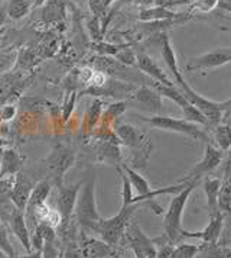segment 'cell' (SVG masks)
<instances>
[{
	"mask_svg": "<svg viewBox=\"0 0 231 258\" xmlns=\"http://www.w3.org/2000/svg\"><path fill=\"white\" fill-rule=\"evenodd\" d=\"M41 8V21L48 26L62 22L67 16V8L64 0H46Z\"/></svg>",
	"mask_w": 231,
	"mask_h": 258,
	"instance_id": "44dd1931",
	"label": "cell"
},
{
	"mask_svg": "<svg viewBox=\"0 0 231 258\" xmlns=\"http://www.w3.org/2000/svg\"><path fill=\"white\" fill-rule=\"evenodd\" d=\"M0 254H5L8 257L15 258V249L12 246L9 235H8L6 223L2 222V219H0Z\"/></svg>",
	"mask_w": 231,
	"mask_h": 258,
	"instance_id": "f546056e",
	"label": "cell"
},
{
	"mask_svg": "<svg viewBox=\"0 0 231 258\" xmlns=\"http://www.w3.org/2000/svg\"><path fill=\"white\" fill-rule=\"evenodd\" d=\"M114 135L120 144H123L127 148H138L146 140H143V135L139 132L138 128H135L130 123H119L116 125Z\"/></svg>",
	"mask_w": 231,
	"mask_h": 258,
	"instance_id": "7402d4cb",
	"label": "cell"
},
{
	"mask_svg": "<svg viewBox=\"0 0 231 258\" xmlns=\"http://www.w3.org/2000/svg\"><path fill=\"white\" fill-rule=\"evenodd\" d=\"M222 161V151L218 150L215 145H212L211 142L205 144V150H204V157L201 158V161L186 174V177L182 178V181H194L198 183L199 178L205 177L207 174H211Z\"/></svg>",
	"mask_w": 231,
	"mask_h": 258,
	"instance_id": "9c48e42d",
	"label": "cell"
},
{
	"mask_svg": "<svg viewBox=\"0 0 231 258\" xmlns=\"http://www.w3.org/2000/svg\"><path fill=\"white\" fill-rule=\"evenodd\" d=\"M77 90H72V92H68L65 100H64V106H62V120L67 122L72 112H74V107H75V103H77Z\"/></svg>",
	"mask_w": 231,
	"mask_h": 258,
	"instance_id": "e575fe53",
	"label": "cell"
},
{
	"mask_svg": "<svg viewBox=\"0 0 231 258\" xmlns=\"http://www.w3.org/2000/svg\"><path fill=\"white\" fill-rule=\"evenodd\" d=\"M136 258H140V257H136Z\"/></svg>",
	"mask_w": 231,
	"mask_h": 258,
	"instance_id": "816d5d0a",
	"label": "cell"
},
{
	"mask_svg": "<svg viewBox=\"0 0 231 258\" xmlns=\"http://www.w3.org/2000/svg\"><path fill=\"white\" fill-rule=\"evenodd\" d=\"M16 113H18V109L13 105H3L0 106V120L2 122H9L13 117H16Z\"/></svg>",
	"mask_w": 231,
	"mask_h": 258,
	"instance_id": "f35d334b",
	"label": "cell"
},
{
	"mask_svg": "<svg viewBox=\"0 0 231 258\" xmlns=\"http://www.w3.org/2000/svg\"><path fill=\"white\" fill-rule=\"evenodd\" d=\"M136 66L143 74L149 76L152 82L159 83V84H163V86H175V83L171 82V79L159 67V64L150 55H148L146 52H138L136 54Z\"/></svg>",
	"mask_w": 231,
	"mask_h": 258,
	"instance_id": "9a60e30c",
	"label": "cell"
},
{
	"mask_svg": "<svg viewBox=\"0 0 231 258\" xmlns=\"http://www.w3.org/2000/svg\"><path fill=\"white\" fill-rule=\"evenodd\" d=\"M46 173L55 187H61L64 183V177L68 173V170L75 163V154L68 147L58 145L46 158Z\"/></svg>",
	"mask_w": 231,
	"mask_h": 258,
	"instance_id": "5b68a950",
	"label": "cell"
},
{
	"mask_svg": "<svg viewBox=\"0 0 231 258\" xmlns=\"http://www.w3.org/2000/svg\"><path fill=\"white\" fill-rule=\"evenodd\" d=\"M194 0H156L155 5L156 6H162V8H166V9H171L173 6H178V5H188V3H192Z\"/></svg>",
	"mask_w": 231,
	"mask_h": 258,
	"instance_id": "ab89813d",
	"label": "cell"
},
{
	"mask_svg": "<svg viewBox=\"0 0 231 258\" xmlns=\"http://www.w3.org/2000/svg\"><path fill=\"white\" fill-rule=\"evenodd\" d=\"M126 102H123V100H119V102H116V103H111V105L107 107V110L104 112V115L101 116V120L107 122V120L117 119V117L122 116V115L126 112Z\"/></svg>",
	"mask_w": 231,
	"mask_h": 258,
	"instance_id": "d6a6232c",
	"label": "cell"
},
{
	"mask_svg": "<svg viewBox=\"0 0 231 258\" xmlns=\"http://www.w3.org/2000/svg\"><path fill=\"white\" fill-rule=\"evenodd\" d=\"M25 83L26 79L21 70H12L0 76V106L6 105L15 94L21 93Z\"/></svg>",
	"mask_w": 231,
	"mask_h": 258,
	"instance_id": "8fae6325",
	"label": "cell"
},
{
	"mask_svg": "<svg viewBox=\"0 0 231 258\" xmlns=\"http://www.w3.org/2000/svg\"><path fill=\"white\" fill-rule=\"evenodd\" d=\"M116 58L119 62H122V64H125L127 67H133V66H136V54H135V51L132 49V48L129 47H123L117 54H116Z\"/></svg>",
	"mask_w": 231,
	"mask_h": 258,
	"instance_id": "d590c367",
	"label": "cell"
},
{
	"mask_svg": "<svg viewBox=\"0 0 231 258\" xmlns=\"http://www.w3.org/2000/svg\"><path fill=\"white\" fill-rule=\"evenodd\" d=\"M199 251V245L194 244H179L173 248L171 258H195Z\"/></svg>",
	"mask_w": 231,
	"mask_h": 258,
	"instance_id": "4dcf8cb0",
	"label": "cell"
},
{
	"mask_svg": "<svg viewBox=\"0 0 231 258\" xmlns=\"http://www.w3.org/2000/svg\"><path fill=\"white\" fill-rule=\"evenodd\" d=\"M32 188H34V186H32L31 180H28L22 173L13 177L11 190H9V199L13 203V206L25 212Z\"/></svg>",
	"mask_w": 231,
	"mask_h": 258,
	"instance_id": "5bb4252c",
	"label": "cell"
},
{
	"mask_svg": "<svg viewBox=\"0 0 231 258\" xmlns=\"http://www.w3.org/2000/svg\"><path fill=\"white\" fill-rule=\"evenodd\" d=\"M100 18L97 16H90L88 21H87V29H88V34H90V38H91L92 42H100L103 41V29L100 26Z\"/></svg>",
	"mask_w": 231,
	"mask_h": 258,
	"instance_id": "1f68e13d",
	"label": "cell"
},
{
	"mask_svg": "<svg viewBox=\"0 0 231 258\" xmlns=\"http://www.w3.org/2000/svg\"><path fill=\"white\" fill-rule=\"evenodd\" d=\"M122 45H114V44H108V42H92V49L98 54V55H104V57H116V54L122 49Z\"/></svg>",
	"mask_w": 231,
	"mask_h": 258,
	"instance_id": "836d02e7",
	"label": "cell"
},
{
	"mask_svg": "<svg viewBox=\"0 0 231 258\" xmlns=\"http://www.w3.org/2000/svg\"><path fill=\"white\" fill-rule=\"evenodd\" d=\"M196 183L189 181L179 193L173 195L172 200L168 206V209L165 212L163 216V235L168 238V241L176 245L179 244L182 239H185V229L182 228V216L188 199L191 196V193L194 191Z\"/></svg>",
	"mask_w": 231,
	"mask_h": 258,
	"instance_id": "6da1fadb",
	"label": "cell"
},
{
	"mask_svg": "<svg viewBox=\"0 0 231 258\" xmlns=\"http://www.w3.org/2000/svg\"><path fill=\"white\" fill-rule=\"evenodd\" d=\"M218 209L224 213H231V174L221 183L218 195Z\"/></svg>",
	"mask_w": 231,
	"mask_h": 258,
	"instance_id": "484cf974",
	"label": "cell"
},
{
	"mask_svg": "<svg viewBox=\"0 0 231 258\" xmlns=\"http://www.w3.org/2000/svg\"><path fill=\"white\" fill-rule=\"evenodd\" d=\"M221 180L215 177H207L204 180V193L207 198L208 215L214 216L215 213H218V195L219 188H221Z\"/></svg>",
	"mask_w": 231,
	"mask_h": 258,
	"instance_id": "603a6c76",
	"label": "cell"
},
{
	"mask_svg": "<svg viewBox=\"0 0 231 258\" xmlns=\"http://www.w3.org/2000/svg\"><path fill=\"white\" fill-rule=\"evenodd\" d=\"M0 258H11V257H8V255H5V254H0Z\"/></svg>",
	"mask_w": 231,
	"mask_h": 258,
	"instance_id": "7dc6e473",
	"label": "cell"
},
{
	"mask_svg": "<svg viewBox=\"0 0 231 258\" xmlns=\"http://www.w3.org/2000/svg\"><path fill=\"white\" fill-rule=\"evenodd\" d=\"M186 21L188 18L181 16L179 13L173 12L171 9L162 8V6H150V8H142L139 12V21L145 24H156V22H171V21Z\"/></svg>",
	"mask_w": 231,
	"mask_h": 258,
	"instance_id": "ac0fdd59",
	"label": "cell"
},
{
	"mask_svg": "<svg viewBox=\"0 0 231 258\" xmlns=\"http://www.w3.org/2000/svg\"><path fill=\"white\" fill-rule=\"evenodd\" d=\"M51 190H52V184H51L49 180H42V181H38L35 184L32 191H31V196L28 199L26 209H25V219H26V222L28 221L32 222V216H34L35 211L45 205L49 195H51Z\"/></svg>",
	"mask_w": 231,
	"mask_h": 258,
	"instance_id": "2e32d148",
	"label": "cell"
},
{
	"mask_svg": "<svg viewBox=\"0 0 231 258\" xmlns=\"http://www.w3.org/2000/svg\"><path fill=\"white\" fill-rule=\"evenodd\" d=\"M224 215L218 212L214 216H209V222L208 225L199 232H188L185 231V238H196L201 239L202 244H217L219 239V235L222 232V226H224Z\"/></svg>",
	"mask_w": 231,
	"mask_h": 258,
	"instance_id": "e0dca14e",
	"label": "cell"
},
{
	"mask_svg": "<svg viewBox=\"0 0 231 258\" xmlns=\"http://www.w3.org/2000/svg\"><path fill=\"white\" fill-rule=\"evenodd\" d=\"M8 18H9V16H8V3H3V5L0 6V28L6 24Z\"/></svg>",
	"mask_w": 231,
	"mask_h": 258,
	"instance_id": "60d3db41",
	"label": "cell"
},
{
	"mask_svg": "<svg viewBox=\"0 0 231 258\" xmlns=\"http://www.w3.org/2000/svg\"><path fill=\"white\" fill-rule=\"evenodd\" d=\"M6 3H8V16L12 21H19L31 12L35 0H8Z\"/></svg>",
	"mask_w": 231,
	"mask_h": 258,
	"instance_id": "d4e9b609",
	"label": "cell"
},
{
	"mask_svg": "<svg viewBox=\"0 0 231 258\" xmlns=\"http://www.w3.org/2000/svg\"><path fill=\"white\" fill-rule=\"evenodd\" d=\"M217 8L231 15V0H218V6Z\"/></svg>",
	"mask_w": 231,
	"mask_h": 258,
	"instance_id": "b9f144b4",
	"label": "cell"
},
{
	"mask_svg": "<svg viewBox=\"0 0 231 258\" xmlns=\"http://www.w3.org/2000/svg\"><path fill=\"white\" fill-rule=\"evenodd\" d=\"M81 184H82V181L77 183V184H71V186L62 184L61 187H58L57 211L59 212V215L62 218L61 225H67L74 218V209H75V203H77Z\"/></svg>",
	"mask_w": 231,
	"mask_h": 258,
	"instance_id": "30bf717a",
	"label": "cell"
},
{
	"mask_svg": "<svg viewBox=\"0 0 231 258\" xmlns=\"http://www.w3.org/2000/svg\"><path fill=\"white\" fill-rule=\"evenodd\" d=\"M225 113H231V99L225 100Z\"/></svg>",
	"mask_w": 231,
	"mask_h": 258,
	"instance_id": "f6af8a7d",
	"label": "cell"
},
{
	"mask_svg": "<svg viewBox=\"0 0 231 258\" xmlns=\"http://www.w3.org/2000/svg\"><path fill=\"white\" fill-rule=\"evenodd\" d=\"M74 218L81 229L84 231H95L97 223L100 222L101 215L97 208L95 199V176L90 174V177L82 181L78 198L74 209Z\"/></svg>",
	"mask_w": 231,
	"mask_h": 258,
	"instance_id": "7a4b0ae2",
	"label": "cell"
},
{
	"mask_svg": "<svg viewBox=\"0 0 231 258\" xmlns=\"http://www.w3.org/2000/svg\"><path fill=\"white\" fill-rule=\"evenodd\" d=\"M218 6V0H194L191 12L208 13L212 12Z\"/></svg>",
	"mask_w": 231,
	"mask_h": 258,
	"instance_id": "8d00e7d4",
	"label": "cell"
},
{
	"mask_svg": "<svg viewBox=\"0 0 231 258\" xmlns=\"http://www.w3.org/2000/svg\"><path fill=\"white\" fill-rule=\"evenodd\" d=\"M23 165V157L13 148L2 151L0 161V178H13L21 173Z\"/></svg>",
	"mask_w": 231,
	"mask_h": 258,
	"instance_id": "d6986e66",
	"label": "cell"
},
{
	"mask_svg": "<svg viewBox=\"0 0 231 258\" xmlns=\"http://www.w3.org/2000/svg\"><path fill=\"white\" fill-rule=\"evenodd\" d=\"M132 99L146 112H149L152 115H161L162 109H163L162 96L152 86L142 84L140 87L135 89V92L132 93Z\"/></svg>",
	"mask_w": 231,
	"mask_h": 258,
	"instance_id": "7c38bea8",
	"label": "cell"
},
{
	"mask_svg": "<svg viewBox=\"0 0 231 258\" xmlns=\"http://www.w3.org/2000/svg\"><path fill=\"white\" fill-rule=\"evenodd\" d=\"M78 2H82V0H78Z\"/></svg>",
	"mask_w": 231,
	"mask_h": 258,
	"instance_id": "f907efd6",
	"label": "cell"
},
{
	"mask_svg": "<svg viewBox=\"0 0 231 258\" xmlns=\"http://www.w3.org/2000/svg\"><path fill=\"white\" fill-rule=\"evenodd\" d=\"M81 258H110L114 254V246L108 245L103 239L88 238L80 246Z\"/></svg>",
	"mask_w": 231,
	"mask_h": 258,
	"instance_id": "ffe728a7",
	"label": "cell"
},
{
	"mask_svg": "<svg viewBox=\"0 0 231 258\" xmlns=\"http://www.w3.org/2000/svg\"><path fill=\"white\" fill-rule=\"evenodd\" d=\"M57 258H64V254H62V252H61V254H59V255H58Z\"/></svg>",
	"mask_w": 231,
	"mask_h": 258,
	"instance_id": "c3c4849f",
	"label": "cell"
},
{
	"mask_svg": "<svg viewBox=\"0 0 231 258\" xmlns=\"http://www.w3.org/2000/svg\"><path fill=\"white\" fill-rule=\"evenodd\" d=\"M0 161H2V150H0Z\"/></svg>",
	"mask_w": 231,
	"mask_h": 258,
	"instance_id": "681fc988",
	"label": "cell"
},
{
	"mask_svg": "<svg viewBox=\"0 0 231 258\" xmlns=\"http://www.w3.org/2000/svg\"><path fill=\"white\" fill-rule=\"evenodd\" d=\"M103 106L104 102L101 99H94L91 102V105L88 106L85 116H84V129L85 131H92L97 126V123L101 120L103 116Z\"/></svg>",
	"mask_w": 231,
	"mask_h": 258,
	"instance_id": "cb8c5ba5",
	"label": "cell"
},
{
	"mask_svg": "<svg viewBox=\"0 0 231 258\" xmlns=\"http://www.w3.org/2000/svg\"><path fill=\"white\" fill-rule=\"evenodd\" d=\"M18 54H19V51H16V49L0 51V76L15 70L16 61H18Z\"/></svg>",
	"mask_w": 231,
	"mask_h": 258,
	"instance_id": "83f0119b",
	"label": "cell"
},
{
	"mask_svg": "<svg viewBox=\"0 0 231 258\" xmlns=\"http://www.w3.org/2000/svg\"><path fill=\"white\" fill-rule=\"evenodd\" d=\"M123 239L126 241L127 245L130 246V249L133 251L135 257H156V244H155V241L150 239L149 236L145 234V231L140 228V225L136 221L132 219L130 223L127 225Z\"/></svg>",
	"mask_w": 231,
	"mask_h": 258,
	"instance_id": "8992f818",
	"label": "cell"
},
{
	"mask_svg": "<svg viewBox=\"0 0 231 258\" xmlns=\"http://www.w3.org/2000/svg\"><path fill=\"white\" fill-rule=\"evenodd\" d=\"M155 2L156 0H136V3H138L139 6H142V8H150V6L155 5Z\"/></svg>",
	"mask_w": 231,
	"mask_h": 258,
	"instance_id": "7bdbcfd3",
	"label": "cell"
},
{
	"mask_svg": "<svg viewBox=\"0 0 231 258\" xmlns=\"http://www.w3.org/2000/svg\"><path fill=\"white\" fill-rule=\"evenodd\" d=\"M8 225H9V229L11 232L16 238L18 241L21 242L25 248V251L29 254L32 252V246H31V229L28 226V222L25 219V212L18 209V208H13L11 216L8 219Z\"/></svg>",
	"mask_w": 231,
	"mask_h": 258,
	"instance_id": "4fadbf2b",
	"label": "cell"
},
{
	"mask_svg": "<svg viewBox=\"0 0 231 258\" xmlns=\"http://www.w3.org/2000/svg\"><path fill=\"white\" fill-rule=\"evenodd\" d=\"M119 173H120V178H122V206H127V205H133L132 200L135 198L133 195V187L132 183L126 176V173L122 170V167H119Z\"/></svg>",
	"mask_w": 231,
	"mask_h": 258,
	"instance_id": "f1b7e54d",
	"label": "cell"
},
{
	"mask_svg": "<svg viewBox=\"0 0 231 258\" xmlns=\"http://www.w3.org/2000/svg\"><path fill=\"white\" fill-rule=\"evenodd\" d=\"M138 205H127L122 206L120 211L116 213L114 216L107 218V219H100V222L95 226V234L100 235V238L104 242H107L108 245L116 246L120 244V241H123L125 231H126L127 225L133 219V215L136 211Z\"/></svg>",
	"mask_w": 231,
	"mask_h": 258,
	"instance_id": "277c9868",
	"label": "cell"
},
{
	"mask_svg": "<svg viewBox=\"0 0 231 258\" xmlns=\"http://www.w3.org/2000/svg\"><path fill=\"white\" fill-rule=\"evenodd\" d=\"M231 62V48H214L211 51H207L201 55H196L189 58L185 64V70L189 73L196 71H209L219 69L222 66H227Z\"/></svg>",
	"mask_w": 231,
	"mask_h": 258,
	"instance_id": "52a82bcc",
	"label": "cell"
},
{
	"mask_svg": "<svg viewBox=\"0 0 231 258\" xmlns=\"http://www.w3.org/2000/svg\"><path fill=\"white\" fill-rule=\"evenodd\" d=\"M104 2H105V8L108 9V6H110V5H111L113 2H116V0H104Z\"/></svg>",
	"mask_w": 231,
	"mask_h": 258,
	"instance_id": "bcb514c9",
	"label": "cell"
},
{
	"mask_svg": "<svg viewBox=\"0 0 231 258\" xmlns=\"http://www.w3.org/2000/svg\"><path fill=\"white\" fill-rule=\"evenodd\" d=\"M230 252L224 248H219L217 244H202L195 258H230Z\"/></svg>",
	"mask_w": 231,
	"mask_h": 258,
	"instance_id": "4316f807",
	"label": "cell"
},
{
	"mask_svg": "<svg viewBox=\"0 0 231 258\" xmlns=\"http://www.w3.org/2000/svg\"><path fill=\"white\" fill-rule=\"evenodd\" d=\"M136 116L143 120L145 123L150 125L152 128L166 131V132H173V134H179L185 135L189 140L194 141H201L209 144V137L204 129L199 128L198 123L189 122L186 119H178L172 116H163V115H152V116H143V115H136Z\"/></svg>",
	"mask_w": 231,
	"mask_h": 258,
	"instance_id": "3957f363",
	"label": "cell"
},
{
	"mask_svg": "<svg viewBox=\"0 0 231 258\" xmlns=\"http://www.w3.org/2000/svg\"><path fill=\"white\" fill-rule=\"evenodd\" d=\"M150 86L161 94L162 97H166V99L172 100L175 105L179 106L186 120L198 123V125H202V126H208L207 119L204 117V115L196 109L195 106H192L185 99V96L176 89V86H163V84L155 82H152Z\"/></svg>",
	"mask_w": 231,
	"mask_h": 258,
	"instance_id": "ba28073f",
	"label": "cell"
},
{
	"mask_svg": "<svg viewBox=\"0 0 231 258\" xmlns=\"http://www.w3.org/2000/svg\"><path fill=\"white\" fill-rule=\"evenodd\" d=\"M87 6L92 16H97V18H101L104 12L107 11L104 0H87Z\"/></svg>",
	"mask_w": 231,
	"mask_h": 258,
	"instance_id": "74e56055",
	"label": "cell"
},
{
	"mask_svg": "<svg viewBox=\"0 0 231 258\" xmlns=\"http://www.w3.org/2000/svg\"><path fill=\"white\" fill-rule=\"evenodd\" d=\"M18 258H42V254L38 252V251H32V252H29V254H26V255H22V257Z\"/></svg>",
	"mask_w": 231,
	"mask_h": 258,
	"instance_id": "ee69618b",
	"label": "cell"
}]
</instances>
